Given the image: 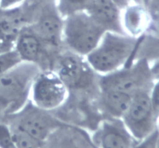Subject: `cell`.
Returning <instances> with one entry per match:
<instances>
[{"mask_svg":"<svg viewBox=\"0 0 159 148\" xmlns=\"http://www.w3.org/2000/svg\"><path fill=\"white\" fill-rule=\"evenodd\" d=\"M94 0H55V6L59 14L65 19L78 12H88Z\"/></svg>","mask_w":159,"mask_h":148,"instance_id":"16","label":"cell"},{"mask_svg":"<svg viewBox=\"0 0 159 148\" xmlns=\"http://www.w3.org/2000/svg\"><path fill=\"white\" fill-rule=\"evenodd\" d=\"M97 148H133L137 141L122 119H103L91 136Z\"/></svg>","mask_w":159,"mask_h":148,"instance_id":"11","label":"cell"},{"mask_svg":"<svg viewBox=\"0 0 159 148\" xmlns=\"http://www.w3.org/2000/svg\"><path fill=\"white\" fill-rule=\"evenodd\" d=\"M121 9H124V8L127 7L128 5L131 3H143L142 0H113ZM144 4V3H143Z\"/></svg>","mask_w":159,"mask_h":148,"instance_id":"25","label":"cell"},{"mask_svg":"<svg viewBox=\"0 0 159 148\" xmlns=\"http://www.w3.org/2000/svg\"><path fill=\"white\" fill-rule=\"evenodd\" d=\"M142 36L106 32L96 47L85 57L91 68L99 75L110 74L136 60Z\"/></svg>","mask_w":159,"mask_h":148,"instance_id":"2","label":"cell"},{"mask_svg":"<svg viewBox=\"0 0 159 148\" xmlns=\"http://www.w3.org/2000/svg\"><path fill=\"white\" fill-rule=\"evenodd\" d=\"M14 48L23 61L34 64L41 71L53 70L56 59L63 51L53 49L42 41L33 30L30 24L22 28Z\"/></svg>","mask_w":159,"mask_h":148,"instance_id":"9","label":"cell"},{"mask_svg":"<svg viewBox=\"0 0 159 148\" xmlns=\"http://www.w3.org/2000/svg\"><path fill=\"white\" fill-rule=\"evenodd\" d=\"M122 120L132 136L138 141L158 129V120L151 102L150 92H141L134 95Z\"/></svg>","mask_w":159,"mask_h":148,"instance_id":"8","label":"cell"},{"mask_svg":"<svg viewBox=\"0 0 159 148\" xmlns=\"http://www.w3.org/2000/svg\"><path fill=\"white\" fill-rule=\"evenodd\" d=\"M151 70H152V75H153L155 81L159 79V59L154 61L150 62Z\"/></svg>","mask_w":159,"mask_h":148,"instance_id":"24","label":"cell"},{"mask_svg":"<svg viewBox=\"0 0 159 148\" xmlns=\"http://www.w3.org/2000/svg\"><path fill=\"white\" fill-rule=\"evenodd\" d=\"M155 79L151 64L144 57L110 73L99 76L101 90H115L131 96L141 92H151Z\"/></svg>","mask_w":159,"mask_h":148,"instance_id":"5","label":"cell"},{"mask_svg":"<svg viewBox=\"0 0 159 148\" xmlns=\"http://www.w3.org/2000/svg\"><path fill=\"white\" fill-rule=\"evenodd\" d=\"M53 71L59 76L74 99H97L100 94L99 74L85 57L65 49L56 59Z\"/></svg>","mask_w":159,"mask_h":148,"instance_id":"1","label":"cell"},{"mask_svg":"<svg viewBox=\"0 0 159 148\" xmlns=\"http://www.w3.org/2000/svg\"><path fill=\"white\" fill-rule=\"evenodd\" d=\"M40 148H97L86 130L63 123L42 143Z\"/></svg>","mask_w":159,"mask_h":148,"instance_id":"12","label":"cell"},{"mask_svg":"<svg viewBox=\"0 0 159 148\" xmlns=\"http://www.w3.org/2000/svg\"><path fill=\"white\" fill-rule=\"evenodd\" d=\"M152 15L143 3H131L122 9L121 22L127 35L138 37L146 34L152 26Z\"/></svg>","mask_w":159,"mask_h":148,"instance_id":"13","label":"cell"},{"mask_svg":"<svg viewBox=\"0 0 159 148\" xmlns=\"http://www.w3.org/2000/svg\"><path fill=\"white\" fill-rule=\"evenodd\" d=\"M0 148H17L9 125L0 121Z\"/></svg>","mask_w":159,"mask_h":148,"instance_id":"19","label":"cell"},{"mask_svg":"<svg viewBox=\"0 0 159 148\" xmlns=\"http://www.w3.org/2000/svg\"><path fill=\"white\" fill-rule=\"evenodd\" d=\"M30 26L47 45L59 51L65 49L63 44L64 19L59 14L55 2L40 6Z\"/></svg>","mask_w":159,"mask_h":148,"instance_id":"10","label":"cell"},{"mask_svg":"<svg viewBox=\"0 0 159 148\" xmlns=\"http://www.w3.org/2000/svg\"><path fill=\"white\" fill-rule=\"evenodd\" d=\"M23 62L15 48L0 53V76L6 74Z\"/></svg>","mask_w":159,"mask_h":148,"instance_id":"18","label":"cell"},{"mask_svg":"<svg viewBox=\"0 0 159 148\" xmlns=\"http://www.w3.org/2000/svg\"><path fill=\"white\" fill-rule=\"evenodd\" d=\"M25 0H0V8L2 9H12L22 6Z\"/></svg>","mask_w":159,"mask_h":148,"instance_id":"22","label":"cell"},{"mask_svg":"<svg viewBox=\"0 0 159 148\" xmlns=\"http://www.w3.org/2000/svg\"><path fill=\"white\" fill-rule=\"evenodd\" d=\"M142 2H143V3H144V6H145L146 7H148V5L150 0H142Z\"/></svg>","mask_w":159,"mask_h":148,"instance_id":"27","label":"cell"},{"mask_svg":"<svg viewBox=\"0 0 159 148\" xmlns=\"http://www.w3.org/2000/svg\"><path fill=\"white\" fill-rule=\"evenodd\" d=\"M52 2H55V0H25L24 2L25 4L33 6L37 9L43 5Z\"/></svg>","mask_w":159,"mask_h":148,"instance_id":"23","label":"cell"},{"mask_svg":"<svg viewBox=\"0 0 159 148\" xmlns=\"http://www.w3.org/2000/svg\"><path fill=\"white\" fill-rule=\"evenodd\" d=\"M40 71L34 64L23 61L0 76V121L26 105L33 82Z\"/></svg>","mask_w":159,"mask_h":148,"instance_id":"3","label":"cell"},{"mask_svg":"<svg viewBox=\"0 0 159 148\" xmlns=\"http://www.w3.org/2000/svg\"><path fill=\"white\" fill-rule=\"evenodd\" d=\"M151 102L157 119H159V79L155 81L150 92Z\"/></svg>","mask_w":159,"mask_h":148,"instance_id":"21","label":"cell"},{"mask_svg":"<svg viewBox=\"0 0 159 148\" xmlns=\"http://www.w3.org/2000/svg\"><path fill=\"white\" fill-rule=\"evenodd\" d=\"M106 31L87 12L64 19L63 44L68 51L86 57L96 47Z\"/></svg>","mask_w":159,"mask_h":148,"instance_id":"4","label":"cell"},{"mask_svg":"<svg viewBox=\"0 0 159 148\" xmlns=\"http://www.w3.org/2000/svg\"><path fill=\"white\" fill-rule=\"evenodd\" d=\"M133 96L115 90H101L98 108L103 119H122Z\"/></svg>","mask_w":159,"mask_h":148,"instance_id":"15","label":"cell"},{"mask_svg":"<svg viewBox=\"0 0 159 148\" xmlns=\"http://www.w3.org/2000/svg\"><path fill=\"white\" fill-rule=\"evenodd\" d=\"M68 92L53 70L40 71L33 82L30 100L42 110L54 112L64 105Z\"/></svg>","mask_w":159,"mask_h":148,"instance_id":"7","label":"cell"},{"mask_svg":"<svg viewBox=\"0 0 159 148\" xmlns=\"http://www.w3.org/2000/svg\"><path fill=\"white\" fill-rule=\"evenodd\" d=\"M9 9H2L0 8V17H2V16L6 15L8 12H9Z\"/></svg>","mask_w":159,"mask_h":148,"instance_id":"26","label":"cell"},{"mask_svg":"<svg viewBox=\"0 0 159 148\" xmlns=\"http://www.w3.org/2000/svg\"><path fill=\"white\" fill-rule=\"evenodd\" d=\"M9 125V124H8ZM12 132V137L17 148H40L41 147V141H38L35 137H32L23 130L13 125H9Z\"/></svg>","mask_w":159,"mask_h":148,"instance_id":"17","label":"cell"},{"mask_svg":"<svg viewBox=\"0 0 159 148\" xmlns=\"http://www.w3.org/2000/svg\"><path fill=\"white\" fill-rule=\"evenodd\" d=\"M1 121L18 127L41 142H43L57 127L65 123L52 112L36 106L30 100L18 113L6 116Z\"/></svg>","mask_w":159,"mask_h":148,"instance_id":"6","label":"cell"},{"mask_svg":"<svg viewBox=\"0 0 159 148\" xmlns=\"http://www.w3.org/2000/svg\"><path fill=\"white\" fill-rule=\"evenodd\" d=\"M159 130L156 129L153 133L140 141L133 148H158Z\"/></svg>","mask_w":159,"mask_h":148,"instance_id":"20","label":"cell"},{"mask_svg":"<svg viewBox=\"0 0 159 148\" xmlns=\"http://www.w3.org/2000/svg\"><path fill=\"white\" fill-rule=\"evenodd\" d=\"M87 12L106 32L125 34L121 22L122 9L113 0H94Z\"/></svg>","mask_w":159,"mask_h":148,"instance_id":"14","label":"cell"}]
</instances>
